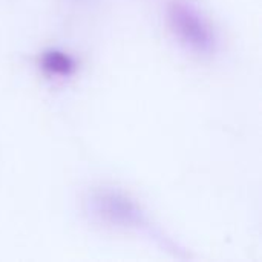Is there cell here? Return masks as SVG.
<instances>
[{"instance_id": "6da1fadb", "label": "cell", "mask_w": 262, "mask_h": 262, "mask_svg": "<svg viewBox=\"0 0 262 262\" xmlns=\"http://www.w3.org/2000/svg\"><path fill=\"white\" fill-rule=\"evenodd\" d=\"M88 212L104 224L115 227L132 229L141 233H149L155 239H164L158 230L154 229L147 215L141 207L130 200L127 195L112 190V189H98L94 190L86 200Z\"/></svg>"}, {"instance_id": "7a4b0ae2", "label": "cell", "mask_w": 262, "mask_h": 262, "mask_svg": "<svg viewBox=\"0 0 262 262\" xmlns=\"http://www.w3.org/2000/svg\"><path fill=\"white\" fill-rule=\"evenodd\" d=\"M167 15L173 34L186 48L201 55H209L215 52V31L195 5L186 0H177L170 3Z\"/></svg>"}, {"instance_id": "3957f363", "label": "cell", "mask_w": 262, "mask_h": 262, "mask_svg": "<svg viewBox=\"0 0 262 262\" xmlns=\"http://www.w3.org/2000/svg\"><path fill=\"white\" fill-rule=\"evenodd\" d=\"M71 63H69V58L64 57V55H60V54H51L48 58H46V68L51 69L52 72H68Z\"/></svg>"}]
</instances>
